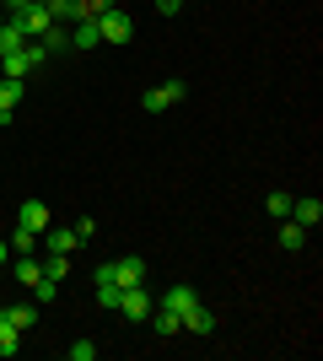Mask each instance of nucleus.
<instances>
[{
	"label": "nucleus",
	"mask_w": 323,
	"mask_h": 361,
	"mask_svg": "<svg viewBox=\"0 0 323 361\" xmlns=\"http://www.w3.org/2000/svg\"><path fill=\"white\" fill-rule=\"evenodd\" d=\"M97 32H103V44H129L135 22H129V11H124V6H113V11L97 16Z\"/></svg>",
	"instance_id": "f257e3e1"
},
{
	"label": "nucleus",
	"mask_w": 323,
	"mask_h": 361,
	"mask_svg": "<svg viewBox=\"0 0 323 361\" xmlns=\"http://www.w3.org/2000/svg\"><path fill=\"white\" fill-rule=\"evenodd\" d=\"M151 307H156V297H151L146 286H124V291H119V313H124V318L146 324V318H151Z\"/></svg>",
	"instance_id": "f03ea898"
},
{
	"label": "nucleus",
	"mask_w": 323,
	"mask_h": 361,
	"mask_svg": "<svg viewBox=\"0 0 323 361\" xmlns=\"http://www.w3.org/2000/svg\"><path fill=\"white\" fill-rule=\"evenodd\" d=\"M184 81H162V87H151L146 92V97H140V108H146V114H167L172 103H184Z\"/></svg>",
	"instance_id": "7ed1b4c3"
},
{
	"label": "nucleus",
	"mask_w": 323,
	"mask_h": 361,
	"mask_svg": "<svg viewBox=\"0 0 323 361\" xmlns=\"http://www.w3.org/2000/svg\"><path fill=\"white\" fill-rule=\"evenodd\" d=\"M38 243H44L49 254H76V248H81V238H76V226H54V221H49L44 232H38Z\"/></svg>",
	"instance_id": "20e7f679"
},
{
	"label": "nucleus",
	"mask_w": 323,
	"mask_h": 361,
	"mask_svg": "<svg viewBox=\"0 0 323 361\" xmlns=\"http://www.w3.org/2000/svg\"><path fill=\"white\" fill-rule=\"evenodd\" d=\"M194 302H200V291L189 286V281H178V286H167L162 297H156V307H167V313H178V318H184L189 307H194Z\"/></svg>",
	"instance_id": "39448f33"
},
{
	"label": "nucleus",
	"mask_w": 323,
	"mask_h": 361,
	"mask_svg": "<svg viewBox=\"0 0 323 361\" xmlns=\"http://www.w3.org/2000/svg\"><path fill=\"white\" fill-rule=\"evenodd\" d=\"M16 22H22V32H27V44H38L49 27H54V16H49V6H27V11H16Z\"/></svg>",
	"instance_id": "423d86ee"
},
{
	"label": "nucleus",
	"mask_w": 323,
	"mask_h": 361,
	"mask_svg": "<svg viewBox=\"0 0 323 361\" xmlns=\"http://www.w3.org/2000/svg\"><path fill=\"white\" fill-rule=\"evenodd\" d=\"M113 286H146V259H113Z\"/></svg>",
	"instance_id": "0eeeda50"
},
{
	"label": "nucleus",
	"mask_w": 323,
	"mask_h": 361,
	"mask_svg": "<svg viewBox=\"0 0 323 361\" xmlns=\"http://www.w3.org/2000/svg\"><path fill=\"white\" fill-rule=\"evenodd\" d=\"M22 81H11V75H0V124H11V114H16V103H22Z\"/></svg>",
	"instance_id": "6e6552de"
},
{
	"label": "nucleus",
	"mask_w": 323,
	"mask_h": 361,
	"mask_svg": "<svg viewBox=\"0 0 323 361\" xmlns=\"http://www.w3.org/2000/svg\"><path fill=\"white\" fill-rule=\"evenodd\" d=\"M291 221H296V226H318V221H323V200H318V195L291 200Z\"/></svg>",
	"instance_id": "1a4fd4ad"
},
{
	"label": "nucleus",
	"mask_w": 323,
	"mask_h": 361,
	"mask_svg": "<svg viewBox=\"0 0 323 361\" xmlns=\"http://www.w3.org/2000/svg\"><path fill=\"white\" fill-rule=\"evenodd\" d=\"M184 329L189 334H215V313L205 307V302H194V307L184 313Z\"/></svg>",
	"instance_id": "9d476101"
},
{
	"label": "nucleus",
	"mask_w": 323,
	"mask_h": 361,
	"mask_svg": "<svg viewBox=\"0 0 323 361\" xmlns=\"http://www.w3.org/2000/svg\"><path fill=\"white\" fill-rule=\"evenodd\" d=\"M146 324H151V329L162 334V340H172V334H184V318H178V313H167V307H151V318H146Z\"/></svg>",
	"instance_id": "9b49d317"
},
{
	"label": "nucleus",
	"mask_w": 323,
	"mask_h": 361,
	"mask_svg": "<svg viewBox=\"0 0 323 361\" xmlns=\"http://www.w3.org/2000/svg\"><path fill=\"white\" fill-rule=\"evenodd\" d=\"M16 221H22V226H32V232H44V226L54 221V216H49V205H44V200H27V205L16 211Z\"/></svg>",
	"instance_id": "f8f14e48"
},
{
	"label": "nucleus",
	"mask_w": 323,
	"mask_h": 361,
	"mask_svg": "<svg viewBox=\"0 0 323 361\" xmlns=\"http://www.w3.org/2000/svg\"><path fill=\"white\" fill-rule=\"evenodd\" d=\"M22 44H27V32H22V22H16V16H6V27H0V60H6V54H16Z\"/></svg>",
	"instance_id": "ddd939ff"
},
{
	"label": "nucleus",
	"mask_w": 323,
	"mask_h": 361,
	"mask_svg": "<svg viewBox=\"0 0 323 361\" xmlns=\"http://www.w3.org/2000/svg\"><path fill=\"white\" fill-rule=\"evenodd\" d=\"M11 275H16V281H22V286H38V281H44V259H27V254H22V259H16V264H11Z\"/></svg>",
	"instance_id": "4468645a"
},
{
	"label": "nucleus",
	"mask_w": 323,
	"mask_h": 361,
	"mask_svg": "<svg viewBox=\"0 0 323 361\" xmlns=\"http://www.w3.org/2000/svg\"><path fill=\"white\" fill-rule=\"evenodd\" d=\"M0 313H6V318H11V324H16V329L27 334L32 324H38V302H11V307H0Z\"/></svg>",
	"instance_id": "2eb2a0df"
},
{
	"label": "nucleus",
	"mask_w": 323,
	"mask_h": 361,
	"mask_svg": "<svg viewBox=\"0 0 323 361\" xmlns=\"http://www.w3.org/2000/svg\"><path fill=\"white\" fill-rule=\"evenodd\" d=\"M97 44H103L97 22H76V27H70V49H97Z\"/></svg>",
	"instance_id": "dca6fc26"
},
{
	"label": "nucleus",
	"mask_w": 323,
	"mask_h": 361,
	"mask_svg": "<svg viewBox=\"0 0 323 361\" xmlns=\"http://www.w3.org/2000/svg\"><path fill=\"white\" fill-rule=\"evenodd\" d=\"M280 248H286V254H302V248H308V226L286 221V226H280Z\"/></svg>",
	"instance_id": "f3484780"
},
{
	"label": "nucleus",
	"mask_w": 323,
	"mask_h": 361,
	"mask_svg": "<svg viewBox=\"0 0 323 361\" xmlns=\"http://www.w3.org/2000/svg\"><path fill=\"white\" fill-rule=\"evenodd\" d=\"M16 350H22V329H16L11 318L0 313V356H16Z\"/></svg>",
	"instance_id": "a211bd4d"
},
{
	"label": "nucleus",
	"mask_w": 323,
	"mask_h": 361,
	"mask_svg": "<svg viewBox=\"0 0 323 361\" xmlns=\"http://www.w3.org/2000/svg\"><path fill=\"white\" fill-rule=\"evenodd\" d=\"M6 243H11V254H32V248H38V232L16 221V226H11V238H6Z\"/></svg>",
	"instance_id": "6ab92c4d"
},
{
	"label": "nucleus",
	"mask_w": 323,
	"mask_h": 361,
	"mask_svg": "<svg viewBox=\"0 0 323 361\" xmlns=\"http://www.w3.org/2000/svg\"><path fill=\"white\" fill-rule=\"evenodd\" d=\"M38 44H44L49 54H65V49H70V27H65V22H54V27H49L44 38H38Z\"/></svg>",
	"instance_id": "aec40b11"
},
{
	"label": "nucleus",
	"mask_w": 323,
	"mask_h": 361,
	"mask_svg": "<svg viewBox=\"0 0 323 361\" xmlns=\"http://www.w3.org/2000/svg\"><path fill=\"white\" fill-rule=\"evenodd\" d=\"M49 16L54 22H81V0H49Z\"/></svg>",
	"instance_id": "412c9836"
},
{
	"label": "nucleus",
	"mask_w": 323,
	"mask_h": 361,
	"mask_svg": "<svg viewBox=\"0 0 323 361\" xmlns=\"http://www.w3.org/2000/svg\"><path fill=\"white\" fill-rule=\"evenodd\" d=\"M97 307H119V286H113V275H97Z\"/></svg>",
	"instance_id": "4be33fe9"
},
{
	"label": "nucleus",
	"mask_w": 323,
	"mask_h": 361,
	"mask_svg": "<svg viewBox=\"0 0 323 361\" xmlns=\"http://www.w3.org/2000/svg\"><path fill=\"white\" fill-rule=\"evenodd\" d=\"M44 275H49V281H65V275H70V254H49L44 259Z\"/></svg>",
	"instance_id": "5701e85b"
},
{
	"label": "nucleus",
	"mask_w": 323,
	"mask_h": 361,
	"mask_svg": "<svg viewBox=\"0 0 323 361\" xmlns=\"http://www.w3.org/2000/svg\"><path fill=\"white\" fill-rule=\"evenodd\" d=\"M119 0H81V22H97L103 11H113Z\"/></svg>",
	"instance_id": "b1692460"
},
{
	"label": "nucleus",
	"mask_w": 323,
	"mask_h": 361,
	"mask_svg": "<svg viewBox=\"0 0 323 361\" xmlns=\"http://www.w3.org/2000/svg\"><path fill=\"white\" fill-rule=\"evenodd\" d=\"M65 356H70V361H92V356H97V340H76Z\"/></svg>",
	"instance_id": "393cba45"
},
{
	"label": "nucleus",
	"mask_w": 323,
	"mask_h": 361,
	"mask_svg": "<svg viewBox=\"0 0 323 361\" xmlns=\"http://www.w3.org/2000/svg\"><path fill=\"white\" fill-rule=\"evenodd\" d=\"M264 205H270V216H291V195H280V189L264 200Z\"/></svg>",
	"instance_id": "a878e982"
},
{
	"label": "nucleus",
	"mask_w": 323,
	"mask_h": 361,
	"mask_svg": "<svg viewBox=\"0 0 323 361\" xmlns=\"http://www.w3.org/2000/svg\"><path fill=\"white\" fill-rule=\"evenodd\" d=\"M54 286H60V281H49V275H44V281L32 286V302H38V307H44V302H54Z\"/></svg>",
	"instance_id": "bb28decb"
},
{
	"label": "nucleus",
	"mask_w": 323,
	"mask_h": 361,
	"mask_svg": "<svg viewBox=\"0 0 323 361\" xmlns=\"http://www.w3.org/2000/svg\"><path fill=\"white\" fill-rule=\"evenodd\" d=\"M22 54H27V65H32V71H38V65L49 60V49H44V44H22Z\"/></svg>",
	"instance_id": "cd10ccee"
},
{
	"label": "nucleus",
	"mask_w": 323,
	"mask_h": 361,
	"mask_svg": "<svg viewBox=\"0 0 323 361\" xmlns=\"http://www.w3.org/2000/svg\"><path fill=\"white\" fill-rule=\"evenodd\" d=\"M76 238H81V243L97 238V221H92V216H81V221H76Z\"/></svg>",
	"instance_id": "c85d7f7f"
},
{
	"label": "nucleus",
	"mask_w": 323,
	"mask_h": 361,
	"mask_svg": "<svg viewBox=\"0 0 323 361\" xmlns=\"http://www.w3.org/2000/svg\"><path fill=\"white\" fill-rule=\"evenodd\" d=\"M156 11H162V16H178V11H184V0H156Z\"/></svg>",
	"instance_id": "c756f323"
},
{
	"label": "nucleus",
	"mask_w": 323,
	"mask_h": 361,
	"mask_svg": "<svg viewBox=\"0 0 323 361\" xmlns=\"http://www.w3.org/2000/svg\"><path fill=\"white\" fill-rule=\"evenodd\" d=\"M0 6H6V11H11V16H16V11H27L32 0H0Z\"/></svg>",
	"instance_id": "7c9ffc66"
},
{
	"label": "nucleus",
	"mask_w": 323,
	"mask_h": 361,
	"mask_svg": "<svg viewBox=\"0 0 323 361\" xmlns=\"http://www.w3.org/2000/svg\"><path fill=\"white\" fill-rule=\"evenodd\" d=\"M6 264H11V243L0 238V270H6Z\"/></svg>",
	"instance_id": "2f4dec72"
},
{
	"label": "nucleus",
	"mask_w": 323,
	"mask_h": 361,
	"mask_svg": "<svg viewBox=\"0 0 323 361\" xmlns=\"http://www.w3.org/2000/svg\"><path fill=\"white\" fill-rule=\"evenodd\" d=\"M6 16H11V11H6V6H0V27H6Z\"/></svg>",
	"instance_id": "473e14b6"
},
{
	"label": "nucleus",
	"mask_w": 323,
	"mask_h": 361,
	"mask_svg": "<svg viewBox=\"0 0 323 361\" xmlns=\"http://www.w3.org/2000/svg\"><path fill=\"white\" fill-rule=\"evenodd\" d=\"M0 307H6V297H0Z\"/></svg>",
	"instance_id": "72a5a7b5"
}]
</instances>
